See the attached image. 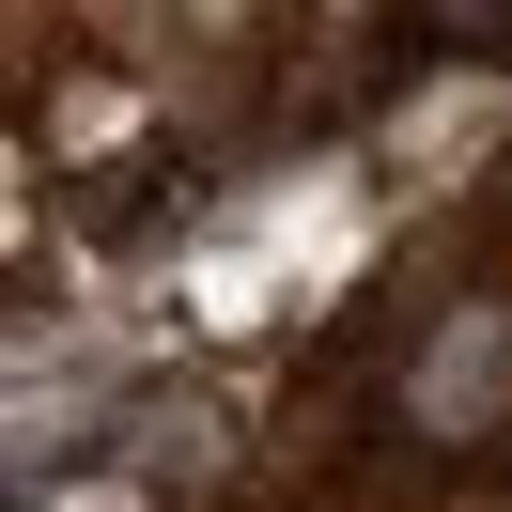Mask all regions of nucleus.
Returning a JSON list of instances; mask_svg holds the SVG:
<instances>
[{
    "mask_svg": "<svg viewBox=\"0 0 512 512\" xmlns=\"http://www.w3.org/2000/svg\"><path fill=\"white\" fill-rule=\"evenodd\" d=\"M419 419H435V435H512V311L497 295H466V311L435 326V357H419Z\"/></svg>",
    "mask_w": 512,
    "mask_h": 512,
    "instance_id": "f257e3e1",
    "label": "nucleus"
}]
</instances>
